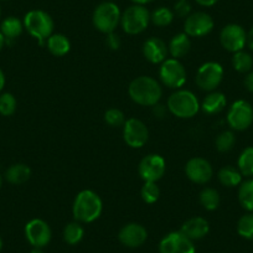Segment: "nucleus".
<instances>
[{"instance_id":"obj_25","label":"nucleus","mask_w":253,"mask_h":253,"mask_svg":"<svg viewBox=\"0 0 253 253\" xmlns=\"http://www.w3.org/2000/svg\"><path fill=\"white\" fill-rule=\"evenodd\" d=\"M217 179L223 186L236 187L240 186L241 182H242V174L238 169L231 167V165H227V167H223L218 170Z\"/></svg>"},{"instance_id":"obj_8","label":"nucleus","mask_w":253,"mask_h":253,"mask_svg":"<svg viewBox=\"0 0 253 253\" xmlns=\"http://www.w3.org/2000/svg\"><path fill=\"white\" fill-rule=\"evenodd\" d=\"M223 80V67L218 62L209 61L203 63L196 72L195 84L201 91H216Z\"/></svg>"},{"instance_id":"obj_4","label":"nucleus","mask_w":253,"mask_h":253,"mask_svg":"<svg viewBox=\"0 0 253 253\" xmlns=\"http://www.w3.org/2000/svg\"><path fill=\"white\" fill-rule=\"evenodd\" d=\"M23 23L24 29H26V31L34 39H36L40 45H43V42H46L47 39L53 34L55 24H53L52 18L50 14L40 9L29 11L24 16Z\"/></svg>"},{"instance_id":"obj_42","label":"nucleus","mask_w":253,"mask_h":253,"mask_svg":"<svg viewBox=\"0 0 253 253\" xmlns=\"http://www.w3.org/2000/svg\"><path fill=\"white\" fill-rule=\"evenodd\" d=\"M246 45L253 51V26L251 28V30L247 33V43Z\"/></svg>"},{"instance_id":"obj_26","label":"nucleus","mask_w":253,"mask_h":253,"mask_svg":"<svg viewBox=\"0 0 253 253\" xmlns=\"http://www.w3.org/2000/svg\"><path fill=\"white\" fill-rule=\"evenodd\" d=\"M238 201L245 210L253 212V179L241 182L238 187Z\"/></svg>"},{"instance_id":"obj_1","label":"nucleus","mask_w":253,"mask_h":253,"mask_svg":"<svg viewBox=\"0 0 253 253\" xmlns=\"http://www.w3.org/2000/svg\"><path fill=\"white\" fill-rule=\"evenodd\" d=\"M128 94L139 106L154 107L162 99L163 88L154 77L139 76L129 84Z\"/></svg>"},{"instance_id":"obj_48","label":"nucleus","mask_w":253,"mask_h":253,"mask_svg":"<svg viewBox=\"0 0 253 253\" xmlns=\"http://www.w3.org/2000/svg\"><path fill=\"white\" fill-rule=\"evenodd\" d=\"M1 184H3V179H1V175H0V187H1Z\"/></svg>"},{"instance_id":"obj_33","label":"nucleus","mask_w":253,"mask_h":253,"mask_svg":"<svg viewBox=\"0 0 253 253\" xmlns=\"http://www.w3.org/2000/svg\"><path fill=\"white\" fill-rule=\"evenodd\" d=\"M237 232L241 237L253 241V212L246 213L238 220Z\"/></svg>"},{"instance_id":"obj_32","label":"nucleus","mask_w":253,"mask_h":253,"mask_svg":"<svg viewBox=\"0 0 253 253\" xmlns=\"http://www.w3.org/2000/svg\"><path fill=\"white\" fill-rule=\"evenodd\" d=\"M236 144V135L232 130H223L216 137L215 147L220 153H227L233 149Z\"/></svg>"},{"instance_id":"obj_38","label":"nucleus","mask_w":253,"mask_h":253,"mask_svg":"<svg viewBox=\"0 0 253 253\" xmlns=\"http://www.w3.org/2000/svg\"><path fill=\"white\" fill-rule=\"evenodd\" d=\"M106 45L108 46L111 50H118L122 45L121 38H119V36L114 33L108 34V35H107V39H106Z\"/></svg>"},{"instance_id":"obj_27","label":"nucleus","mask_w":253,"mask_h":253,"mask_svg":"<svg viewBox=\"0 0 253 253\" xmlns=\"http://www.w3.org/2000/svg\"><path fill=\"white\" fill-rule=\"evenodd\" d=\"M199 201L206 211H215L220 206V194L213 187H204L199 195Z\"/></svg>"},{"instance_id":"obj_16","label":"nucleus","mask_w":253,"mask_h":253,"mask_svg":"<svg viewBox=\"0 0 253 253\" xmlns=\"http://www.w3.org/2000/svg\"><path fill=\"white\" fill-rule=\"evenodd\" d=\"M185 174L190 181L194 184L204 185L208 184L213 176V169L210 162L204 158H191L185 165Z\"/></svg>"},{"instance_id":"obj_13","label":"nucleus","mask_w":253,"mask_h":253,"mask_svg":"<svg viewBox=\"0 0 253 253\" xmlns=\"http://www.w3.org/2000/svg\"><path fill=\"white\" fill-rule=\"evenodd\" d=\"M220 43L228 52L242 51L247 43V33L238 24H228L221 30Z\"/></svg>"},{"instance_id":"obj_50","label":"nucleus","mask_w":253,"mask_h":253,"mask_svg":"<svg viewBox=\"0 0 253 253\" xmlns=\"http://www.w3.org/2000/svg\"><path fill=\"white\" fill-rule=\"evenodd\" d=\"M108 1H113V0H108Z\"/></svg>"},{"instance_id":"obj_43","label":"nucleus","mask_w":253,"mask_h":253,"mask_svg":"<svg viewBox=\"0 0 253 253\" xmlns=\"http://www.w3.org/2000/svg\"><path fill=\"white\" fill-rule=\"evenodd\" d=\"M4 86H5V75H4L3 70L0 69V92L3 91Z\"/></svg>"},{"instance_id":"obj_47","label":"nucleus","mask_w":253,"mask_h":253,"mask_svg":"<svg viewBox=\"0 0 253 253\" xmlns=\"http://www.w3.org/2000/svg\"><path fill=\"white\" fill-rule=\"evenodd\" d=\"M1 248H3V240L0 237V251H1Z\"/></svg>"},{"instance_id":"obj_22","label":"nucleus","mask_w":253,"mask_h":253,"mask_svg":"<svg viewBox=\"0 0 253 253\" xmlns=\"http://www.w3.org/2000/svg\"><path fill=\"white\" fill-rule=\"evenodd\" d=\"M46 47L51 55L56 57H62L71 50V42L63 34H52L46 41Z\"/></svg>"},{"instance_id":"obj_29","label":"nucleus","mask_w":253,"mask_h":253,"mask_svg":"<svg viewBox=\"0 0 253 253\" xmlns=\"http://www.w3.org/2000/svg\"><path fill=\"white\" fill-rule=\"evenodd\" d=\"M237 169L242 176H253V147H247L242 150L237 160Z\"/></svg>"},{"instance_id":"obj_5","label":"nucleus","mask_w":253,"mask_h":253,"mask_svg":"<svg viewBox=\"0 0 253 253\" xmlns=\"http://www.w3.org/2000/svg\"><path fill=\"white\" fill-rule=\"evenodd\" d=\"M121 9L113 1L101 3L93 11L92 23L93 26L102 34H112L121 24Z\"/></svg>"},{"instance_id":"obj_46","label":"nucleus","mask_w":253,"mask_h":253,"mask_svg":"<svg viewBox=\"0 0 253 253\" xmlns=\"http://www.w3.org/2000/svg\"><path fill=\"white\" fill-rule=\"evenodd\" d=\"M30 253H43L42 248H34Z\"/></svg>"},{"instance_id":"obj_17","label":"nucleus","mask_w":253,"mask_h":253,"mask_svg":"<svg viewBox=\"0 0 253 253\" xmlns=\"http://www.w3.org/2000/svg\"><path fill=\"white\" fill-rule=\"evenodd\" d=\"M148 238V231L143 225L130 222L124 225L118 233L119 242L128 248H138L145 243Z\"/></svg>"},{"instance_id":"obj_34","label":"nucleus","mask_w":253,"mask_h":253,"mask_svg":"<svg viewBox=\"0 0 253 253\" xmlns=\"http://www.w3.org/2000/svg\"><path fill=\"white\" fill-rule=\"evenodd\" d=\"M140 196L145 204L152 205V204L157 203L160 198V189L157 182H144L142 190H140Z\"/></svg>"},{"instance_id":"obj_9","label":"nucleus","mask_w":253,"mask_h":253,"mask_svg":"<svg viewBox=\"0 0 253 253\" xmlns=\"http://www.w3.org/2000/svg\"><path fill=\"white\" fill-rule=\"evenodd\" d=\"M226 119L232 130L248 129L253 123V107L245 99H238L231 104Z\"/></svg>"},{"instance_id":"obj_37","label":"nucleus","mask_w":253,"mask_h":253,"mask_svg":"<svg viewBox=\"0 0 253 253\" xmlns=\"http://www.w3.org/2000/svg\"><path fill=\"white\" fill-rule=\"evenodd\" d=\"M172 13L179 18L186 19L191 14V5H190V3H187V0H177L176 4L174 5Z\"/></svg>"},{"instance_id":"obj_40","label":"nucleus","mask_w":253,"mask_h":253,"mask_svg":"<svg viewBox=\"0 0 253 253\" xmlns=\"http://www.w3.org/2000/svg\"><path fill=\"white\" fill-rule=\"evenodd\" d=\"M243 84H245L246 89L253 93V71H250L247 75H246Z\"/></svg>"},{"instance_id":"obj_19","label":"nucleus","mask_w":253,"mask_h":253,"mask_svg":"<svg viewBox=\"0 0 253 253\" xmlns=\"http://www.w3.org/2000/svg\"><path fill=\"white\" fill-rule=\"evenodd\" d=\"M180 231L191 241H196L201 240L208 235L209 231H210V225H209L206 218L195 216V217H191L185 221Z\"/></svg>"},{"instance_id":"obj_45","label":"nucleus","mask_w":253,"mask_h":253,"mask_svg":"<svg viewBox=\"0 0 253 253\" xmlns=\"http://www.w3.org/2000/svg\"><path fill=\"white\" fill-rule=\"evenodd\" d=\"M4 45H5V38H4L1 31H0V51H1V48L4 47Z\"/></svg>"},{"instance_id":"obj_23","label":"nucleus","mask_w":253,"mask_h":253,"mask_svg":"<svg viewBox=\"0 0 253 253\" xmlns=\"http://www.w3.org/2000/svg\"><path fill=\"white\" fill-rule=\"evenodd\" d=\"M24 23L18 19L16 16H8L4 19L1 25H0V31L5 38V41H14L23 34Z\"/></svg>"},{"instance_id":"obj_35","label":"nucleus","mask_w":253,"mask_h":253,"mask_svg":"<svg viewBox=\"0 0 253 253\" xmlns=\"http://www.w3.org/2000/svg\"><path fill=\"white\" fill-rule=\"evenodd\" d=\"M16 98L11 93H3L0 96V114L4 117H10L16 111Z\"/></svg>"},{"instance_id":"obj_21","label":"nucleus","mask_w":253,"mask_h":253,"mask_svg":"<svg viewBox=\"0 0 253 253\" xmlns=\"http://www.w3.org/2000/svg\"><path fill=\"white\" fill-rule=\"evenodd\" d=\"M168 50H169V53L171 55L172 58L180 60V58L185 57L190 52V50H191V41H190V38L185 33L176 34L169 41Z\"/></svg>"},{"instance_id":"obj_30","label":"nucleus","mask_w":253,"mask_h":253,"mask_svg":"<svg viewBox=\"0 0 253 253\" xmlns=\"http://www.w3.org/2000/svg\"><path fill=\"white\" fill-rule=\"evenodd\" d=\"M232 66L240 74H248L253 67V58L246 51H238L232 56Z\"/></svg>"},{"instance_id":"obj_7","label":"nucleus","mask_w":253,"mask_h":253,"mask_svg":"<svg viewBox=\"0 0 253 253\" xmlns=\"http://www.w3.org/2000/svg\"><path fill=\"white\" fill-rule=\"evenodd\" d=\"M159 77L162 84L167 86L168 88L180 89L186 82L187 74L180 60L171 57L167 58L160 65Z\"/></svg>"},{"instance_id":"obj_10","label":"nucleus","mask_w":253,"mask_h":253,"mask_svg":"<svg viewBox=\"0 0 253 253\" xmlns=\"http://www.w3.org/2000/svg\"><path fill=\"white\" fill-rule=\"evenodd\" d=\"M123 139L133 149L143 148L149 139L148 126L138 118L126 119L123 124Z\"/></svg>"},{"instance_id":"obj_14","label":"nucleus","mask_w":253,"mask_h":253,"mask_svg":"<svg viewBox=\"0 0 253 253\" xmlns=\"http://www.w3.org/2000/svg\"><path fill=\"white\" fill-rule=\"evenodd\" d=\"M159 253H196V248L194 241L187 238L181 231H175L162 238Z\"/></svg>"},{"instance_id":"obj_6","label":"nucleus","mask_w":253,"mask_h":253,"mask_svg":"<svg viewBox=\"0 0 253 253\" xmlns=\"http://www.w3.org/2000/svg\"><path fill=\"white\" fill-rule=\"evenodd\" d=\"M149 24L150 13L144 5L134 4L122 13L121 26L128 35H139L147 30Z\"/></svg>"},{"instance_id":"obj_41","label":"nucleus","mask_w":253,"mask_h":253,"mask_svg":"<svg viewBox=\"0 0 253 253\" xmlns=\"http://www.w3.org/2000/svg\"><path fill=\"white\" fill-rule=\"evenodd\" d=\"M195 1L200 6H205V8H210V6H213L218 3V0H195Z\"/></svg>"},{"instance_id":"obj_39","label":"nucleus","mask_w":253,"mask_h":253,"mask_svg":"<svg viewBox=\"0 0 253 253\" xmlns=\"http://www.w3.org/2000/svg\"><path fill=\"white\" fill-rule=\"evenodd\" d=\"M167 107L163 106V104H155L154 107H153V113H154L155 118H163V117L165 116V112H167Z\"/></svg>"},{"instance_id":"obj_31","label":"nucleus","mask_w":253,"mask_h":253,"mask_svg":"<svg viewBox=\"0 0 253 253\" xmlns=\"http://www.w3.org/2000/svg\"><path fill=\"white\" fill-rule=\"evenodd\" d=\"M175 15L172 10L165 6H160V8L155 9L153 13H150V23L154 24L158 28H165L169 26L174 20Z\"/></svg>"},{"instance_id":"obj_24","label":"nucleus","mask_w":253,"mask_h":253,"mask_svg":"<svg viewBox=\"0 0 253 253\" xmlns=\"http://www.w3.org/2000/svg\"><path fill=\"white\" fill-rule=\"evenodd\" d=\"M31 176L30 168L23 163H18L11 167L8 168L5 171V179L6 181L10 182L13 185H21L25 184Z\"/></svg>"},{"instance_id":"obj_2","label":"nucleus","mask_w":253,"mask_h":253,"mask_svg":"<svg viewBox=\"0 0 253 253\" xmlns=\"http://www.w3.org/2000/svg\"><path fill=\"white\" fill-rule=\"evenodd\" d=\"M103 211L102 199L93 190H82L76 195L72 205V215L80 223H91L99 218Z\"/></svg>"},{"instance_id":"obj_20","label":"nucleus","mask_w":253,"mask_h":253,"mask_svg":"<svg viewBox=\"0 0 253 253\" xmlns=\"http://www.w3.org/2000/svg\"><path fill=\"white\" fill-rule=\"evenodd\" d=\"M227 104V99L222 92L212 91L203 99L200 104V109L208 116H215L221 113Z\"/></svg>"},{"instance_id":"obj_28","label":"nucleus","mask_w":253,"mask_h":253,"mask_svg":"<svg viewBox=\"0 0 253 253\" xmlns=\"http://www.w3.org/2000/svg\"><path fill=\"white\" fill-rule=\"evenodd\" d=\"M84 236V227H82L81 223L77 222V221L70 222L69 225H66V227L63 228V240H65V242H66L67 245H77V243L81 242Z\"/></svg>"},{"instance_id":"obj_15","label":"nucleus","mask_w":253,"mask_h":253,"mask_svg":"<svg viewBox=\"0 0 253 253\" xmlns=\"http://www.w3.org/2000/svg\"><path fill=\"white\" fill-rule=\"evenodd\" d=\"M25 237L34 248H43L50 243L52 232L46 221L33 218L25 225Z\"/></svg>"},{"instance_id":"obj_12","label":"nucleus","mask_w":253,"mask_h":253,"mask_svg":"<svg viewBox=\"0 0 253 253\" xmlns=\"http://www.w3.org/2000/svg\"><path fill=\"white\" fill-rule=\"evenodd\" d=\"M213 19L204 11L191 13L184 23V33L189 38H204L213 30Z\"/></svg>"},{"instance_id":"obj_44","label":"nucleus","mask_w":253,"mask_h":253,"mask_svg":"<svg viewBox=\"0 0 253 253\" xmlns=\"http://www.w3.org/2000/svg\"><path fill=\"white\" fill-rule=\"evenodd\" d=\"M134 4H138V5H145V4L153 3L154 0H132Z\"/></svg>"},{"instance_id":"obj_36","label":"nucleus","mask_w":253,"mask_h":253,"mask_svg":"<svg viewBox=\"0 0 253 253\" xmlns=\"http://www.w3.org/2000/svg\"><path fill=\"white\" fill-rule=\"evenodd\" d=\"M126 121V116H124L123 112L118 108H109L107 109L106 113H104V122H106L109 126H112V128L123 126Z\"/></svg>"},{"instance_id":"obj_11","label":"nucleus","mask_w":253,"mask_h":253,"mask_svg":"<svg viewBox=\"0 0 253 253\" xmlns=\"http://www.w3.org/2000/svg\"><path fill=\"white\" fill-rule=\"evenodd\" d=\"M167 171V163L160 154H148L140 160L138 172L144 182H158Z\"/></svg>"},{"instance_id":"obj_18","label":"nucleus","mask_w":253,"mask_h":253,"mask_svg":"<svg viewBox=\"0 0 253 253\" xmlns=\"http://www.w3.org/2000/svg\"><path fill=\"white\" fill-rule=\"evenodd\" d=\"M143 55L153 65L163 63L168 58V45L159 38H149L143 43Z\"/></svg>"},{"instance_id":"obj_49","label":"nucleus","mask_w":253,"mask_h":253,"mask_svg":"<svg viewBox=\"0 0 253 253\" xmlns=\"http://www.w3.org/2000/svg\"><path fill=\"white\" fill-rule=\"evenodd\" d=\"M0 16H1V8H0Z\"/></svg>"},{"instance_id":"obj_3","label":"nucleus","mask_w":253,"mask_h":253,"mask_svg":"<svg viewBox=\"0 0 253 253\" xmlns=\"http://www.w3.org/2000/svg\"><path fill=\"white\" fill-rule=\"evenodd\" d=\"M167 108L176 118L189 119L199 113L200 102L194 92L180 88L170 94L167 102Z\"/></svg>"}]
</instances>
